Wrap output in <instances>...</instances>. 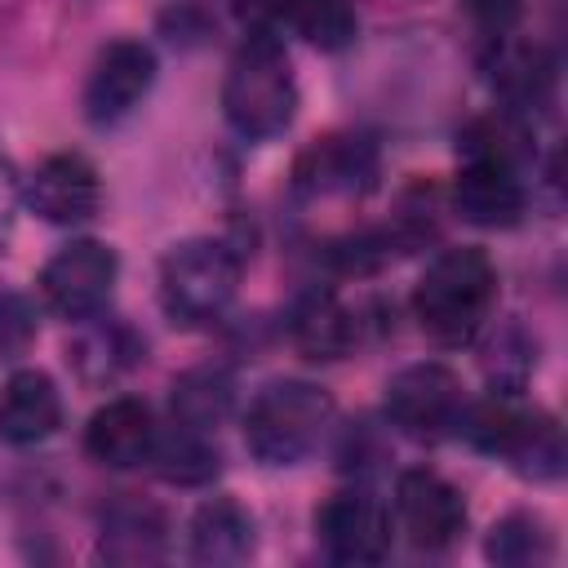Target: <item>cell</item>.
<instances>
[{"mask_svg":"<svg viewBox=\"0 0 568 568\" xmlns=\"http://www.w3.org/2000/svg\"><path fill=\"white\" fill-rule=\"evenodd\" d=\"M497 306V262L479 244L439 248L413 284V320L435 346H470Z\"/></svg>","mask_w":568,"mask_h":568,"instance_id":"cell-1","label":"cell"},{"mask_svg":"<svg viewBox=\"0 0 568 568\" xmlns=\"http://www.w3.org/2000/svg\"><path fill=\"white\" fill-rule=\"evenodd\" d=\"M297 102L302 93H297V75L284 53V40L275 31H244L222 75L226 124L248 142H266L293 124Z\"/></svg>","mask_w":568,"mask_h":568,"instance_id":"cell-2","label":"cell"},{"mask_svg":"<svg viewBox=\"0 0 568 568\" xmlns=\"http://www.w3.org/2000/svg\"><path fill=\"white\" fill-rule=\"evenodd\" d=\"M337 422V404L320 382L275 377L244 408V444L262 466L306 462Z\"/></svg>","mask_w":568,"mask_h":568,"instance_id":"cell-3","label":"cell"},{"mask_svg":"<svg viewBox=\"0 0 568 568\" xmlns=\"http://www.w3.org/2000/svg\"><path fill=\"white\" fill-rule=\"evenodd\" d=\"M457 435H466L470 448L506 462L532 484H555L564 475L559 417L537 404H519V395H488L484 404H466Z\"/></svg>","mask_w":568,"mask_h":568,"instance_id":"cell-4","label":"cell"},{"mask_svg":"<svg viewBox=\"0 0 568 568\" xmlns=\"http://www.w3.org/2000/svg\"><path fill=\"white\" fill-rule=\"evenodd\" d=\"M240 275H244V248L235 240L226 235L182 240L160 257V311L182 328L213 324L235 302Z\"/></svg>","mask_w":568,"mask_h":568,"instance_id":"cell-5","label":"cell"},{"mask_svg":"<svg viewBox=\"0 0 568 568\" xmlns=\"http://www.w3.org/2000/svg\"><path fill=\"white\" fill-rule=\"evenodd\" d=\"M466 386L462 377L439 364V359H422V364H404L399 373L386 377L382 390V413L395 430H404L408 439L435 444L457 435L462 413H466Z\"/></svg>","mask_w":568,"mask_h":568,"instance_id":"cell-6","label":"cell"},{"mask_svg":"<svg viewBox=\"0 0 568 568\" xmlns=\"http://www.w3.org/2000/svg\"><path fill=\"white\" fill-rule=\"evenodd\" d=\"M115 280H120V253L106 244V240H67L36 275V288H40V302L62 315L67 324H80L98 311H106L111 293H115Z\"/></svg>","mask_w":568,"mask_h":568,"instance_id":"cell-7","label":"cell"},{"mask_svg":"<svg viewBox=\"0 0 568 568\" xmlns=\"http://www.w3.org/2000/svg\"><path fill=\"white\" fill-rule=\"evenodd\" d=\"M315 537L337 564H382L395 541V515L368 484H346L315 506Z\"/></svg>","mask_w":568,"mask_h":568,"instance_id":"cell-8","label":"cell"},{"mask_svg":"<svg viewBox=\"0 0 568 568\" xmlns=\"http://www.w3.org/2000/svg\"><path fill=\"white\" fill-rule=\"evenodd\" d=\"M155 49L138 36H120V40H106L84 75V93H80V106H84V120L93 129H115L124 124L142 102L146 93L155 89Z\"/></svg>","mask_w":568,"mask_h":568,"instance_id":"cell-9","label":"cell"},{"mask_svg":"<svg viewBox=\"0 0 568 568\" xmlns=\"http://www.w3.org/2000/svg\"><path fill=\"white\" fill-rule=\"evenodd\" d=\"M377 142L364 133H324L293 160V195L320 200H364L377 186Z\"/></svg>","mask_w":568,"mask_h":568,"instance_id":"cell-10","label":"cell"},{"mask_svg":"<svg viewBox=\"0 0 568 568\" xmlns=\"http://www.w3.org/2000/svg\"><path fill=\"white\" fill-rule=\"evenodd\" d=\"M395 528L417 550H448L466 532V497L430 466H408L395 479Z\"/></svg>","mask_w":568,"mask_h":568,"instance_id":"cell-11","label":"cell"},{"mask_svg":"<svg viewBox=\"0 0 568 568\" xmlns=\"http://www.w3.org/2000/svg\"><path fill=\"white\" fill-rule=\"evenodd\" d=\"M22 204L49 226H84L102 209V173L80 151H53L22 178Z\"/></svg>","mask_w":568,"mask_h":568,"instance_id":"cell-12","label":"cell"},{"mask_svg":"<svg viewBox=\"0 0 568 568\" xmlns=\"http://www.w3.org/2000/svg\"><path fill=\"white\" fill-rule=\"evenodd\" d=\"M364 311L351 306L337 288H306L293 311H288V342L297 346L302 359H315V364H333V359H346L359 342H364Z\"/></svg>","mask_w":568,"mask_h":568,"instance_id":"cell-13","label":"cell"},{"mask_svg":"<svg viewBox=\"0 0 568 568\" xmlns=\"http://www.w3.org/2000/svg\"><path fill=\"white\" fill-rule=\"evenodd\" d=\"M155 435H160V426H155L151 404L138 395H115L89 413L84 453L106 470H133L151 457Z\"/></svg>","mask_w":568,"mask_h":568,"instance_id":"cell-14","label":"cell"},{"mask_svg":"<svg viewBox=\"0 0 568 568\" xmlns=\"http://www.w3.org/2000/svg\"><path fill=\"white\" fill-rule=\"evenodd\" d=\"M186 541H191V559L195 564L235 568V564H248L257 555V519L240 497L213 493V497H204L195 506Z\"/></svg>","mask_w":568,"mask_h":568,"instance_id":"cell-15","label":"cell"},{"mask_svg":"<svg viewBox=\"0 0 568 568\" xmlns=\"http://www.w3.org/2000/svg\"><path fill=\"white\" fill-rule=\"evenodd\" d=\"M67 359L80 373V382L111 386L115 377H124L129 368H138L146 359V337L129 320L98 311V315H89V320L75 324V337L67 346Z\"/></svg>","mask_w":568,"mask_h":568,"instance_id":"cell-16","label":"cell"},{"mask_svg":"<svg viewBox=\"0 0 568 568\" xmlns=\"http://www.w3.org/2000/svg\"><path fill=\"white\" fill-rule=\"evenodd\" d=\"M62 426V390L44 368H13L0 386V439L36 448Z\"/></svg>","mask_w":568,"mask_h":568,"instance_id":"cell-17","label":"cell"},{"mask_svg":"<svg viewBox=\"0 0 568 568\" xmlns=\"http://www.w3.org/2000/svg\"><path fill=\"white\" fill-rule=\"evenodd\" d=\"M98 555L106 564H120V568L160 564L169 555V515L155 501H142V497L111 501L106 515H102Z\"/></svg>","mask_w":568,"mask_h":568,"instance_id":"cell-18","label":"cell"},{"mask_svg":"<svg viewBox=\"0 0 568 568\" xmlns=\"http://www.w3.org/2000/svg\"><path fill=\"white\" fill-rule=\"evenodd\" d=\"M231 408H235V373L226 364H195V368L178 373L169 386V413L178 426L217 435V426L231 417Z\"/></svg>","mask_w":568,"mask_h":568,"instance_id":"cell-19","label":"cell"},{"mask_svg":"<svg viewBox=\"0 0 568 568\" xmlns=\"http://www.w3.org/2000/svg\"><path fill=\"white\" fill-rule=\"evenodd\" d=\"M146 466L173 484V488H204L222 475V453L213 430H195V426H169L155 435V448L146 457Z\"/></svg>","mask_w":568,"mask_h":568,"instance_id":"cell-20","label":"cell"},{"mask_svg":"<svg viewBox=\"0 0 568 568\" xmlns=\"http://www.w3.org/2000/svg\"><path fill=\"white\" fill-rule=\"evenodd\" d=\"M555 550L550 524L532 510H506L488 537H484V559L497 568H528V564H546Z\"/></svg>","mask_w":568,"mask_h":568,"instance_id":"cell-21","label":"cell"},{"mask_svg":"<svg viewBox=\"0 0 568 568\" xmlns=\"http://www.w3.org/2000/svg\"><path fill=\"white\" fill-rule=\"evenodd\" d=\"M284 27H293L320 53H342L359 36V13L355 0H288Z\"/></svg>","mask_w":568,"mask_h":568,"instance_id":"cell-22","label":"cell"},{"mask_svg":"<svg viewBox=\"0 0 568 568\" xmlns=\"http://www.w3.org/2000/svg\"><path fill=\"white\" fill-rule=\"evenodd\" d=\"M532 368H537V337H532L524 324L506 320V324L484 342V373H488L493 395H519V390L528 386Z\"/></svg>","mask_w":568,"mask_h":568,"instance_id":"cell-23","label":"cell"},{"mask_svg":"<svg viewBox=\"0 0 568 568\" xmlns=\"http://www.w3.org/2000/svg\"><path fill=\"white\" fill-rule=\"evenodd\" d=\"M40 333L36 297L18 288H0V359H22Z\"/></svg>","mask_w":568,"mask_h":568,"instance_id":"cell-24","label":"cell"},{"mask_svg":"<svg viewBox=\"0 0 568 568\" xmlns=\"http://www.w3.org/2000/svg\"><path fill=\"white\" fill-rule=\"evenodd\" d=\"M213 27H217V18H213V9L204 0H169L160 9V36L169 44H182V49L204 44L213 36Z\"/></svg>","mask_w":568,"mask_h":568,"instance_id":"cell-25","label":"cell"},{"mask_svg":"<svg viewBox=\"0 0 568 568\" xmlns=\"http://www.w3.org/2000/svg\"><path fill=\"white\" fill-rule=\"evenodd\" d=\"M462 13L470 22V31L479 36V44H497L506 36H515L519 18H524V0H462Z\"/></svg>","mask_w":568,"mask_h":568,"instance_id":"cell-26","label":"cell"},{"mask_svg":"<svg viewBox=\"0 0 568 568\" xmlns=\"http://www.w3.org/2000/svg\"><path fill=\"white\" fill-rule=\"evenodd\" d=\"M284 13H288V0H231V18L244 31H275L280 36Z\"/></svg>","mask_w":568,"mask_h":568,"instance_id":"cell-27","label":"cell"},{"mask_svg":"<svg viewBox=\"0 0 568 568\" xmlns=\"http://www.w3.org/2000/svg\"><path fill=\"white\" fill-rule=\"evenodd\" d=\"M18 209H22V178H18L13 160H9V151L0 146V248H4L9 235H13Z\"/></svg>","mask_w":568,"mask_h":568,"instance_id":"cell-28","label":"cell"}]
</instances>
